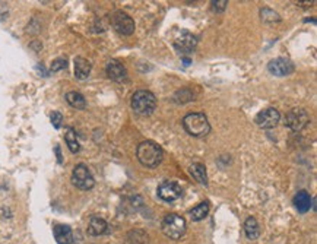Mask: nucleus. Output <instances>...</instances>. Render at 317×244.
<instances>
[{
	"label": "nucleus",
	"instance_id": "1",
	"mask_svg": "<svg viewBox=\"0 0 317 244\" xmlns=\"http://www.w3.org/2000/svg\"><path fill=\"white\" fill-rule=\"evenodd\" d=\"M136 156L139 162L146 168L158 167L164 159V151L163 148L152 141H143L138 145Z\"/></svg>",
	"mask_w": 317,
	"mask_h": 244
},
{
	"label": "nucleus",
	"instance_id": "2",
	"mask_svg": "<svg viewBox=\"0 0 317 244\" xmlns=\"http://www.w3.org/2000/svg\"><path fill=\"white\" fill-rule=\"evenodd\" d=\"M183 128L193 138H203L211 132L208 117L202 113H190L183 118Z\"/></svg>",
	"mask_w": 317,
	"mask_h": 244
},
{
	"label": "nucleus",
	"instance_id": "3",
	"mask_svg": "<svg viewBox=\"0 0 317 244\" xmlns=\"http://www.w3.org/2000/svg\"><path fill=\"white\" fill-rule=\"evenodd\" d=\"M132 108L139 116H149L156 108V98L151 91H136L132 97Z\"/></svg>",
	"mask_w": 317,
	"mask_h": 244
},
{
	"label": "nucleus",
	"instance_id": "4",
	"mask_svg": "<svg viewBox=\"0 0 317 244\" xmlns=\"http://www.w3.org/2000/svg\"><path fill=\"white\" fill-rule=\"evenodd\" d=\"M163 232L165 237L171 238V240H180L184 234H186V219L176 214H168L163 221Z\"/></svg>",
	"mask_w": 317,
	"mask_h": 244
},
{
	"label": "nucleus",
	"instance_id": "5",
	"mask_svg": "<svg viewBox=\"0 0 317 244\" xmlns=\"http://www.w3.org/2000/svg\"><path fill=\"white\" fill-rule=\"evenodd\" d=\"M72 183L81 190H91L95 186V180L85 164H77L73 174H72Z\"/></svg>",
	"mask_w": 317,
	"mask_h": 244
},
{
	"label": "nucleus",
	"instance_id": "6",
	"mask_svg": "<svg viewBox=\"0 0 317 244\" xmlns=\"http://www.w3.org/2000/svg\"><path fill=\"white\" fill-rule=\"evenodd\" d=\"M111 25L122 35H132L135 32V21L123 11H115L111 15Z\"/></svg>",
	"mask_w": 317,
	"mask_h": 244
},
{
	"label": "nucleus",
	"instance_id": "7",
	"mask_svg": "<svg viewBox=\"0 0 317 244\" xmlns=\"http://www.w3.org/2000/svg\"><path fill=\"white\" fill-rule=\"evenodd\" d=\"M308 121H310V117L303 108H292L285 116V126H288L292 132H298L304 129Z\"/></svg>",
	"mask_w": 317,
	"mask_h": 244
},
{
	"label": "nucleus",
	"instance_id": "8",
	"mask_svg": "<svg viewBox=\"0 0 317 244\" xmlns=\"http://www.w3.org/2000/svg\"><path fill=\"white\" fill-rule=\"evenodd\" d=\"M183 196V189L176 181H164L158 186V197L164 202H176Z\"/></svg>",
	"mask_w": 317,
	"mask_h": 244
},
{
	"label": "nucleus",
	"instance_id": "9",
	"mask_svg": "<svg viewBox=\"0 0 317 244\" xmlns=\"http://www.w3.org/2000/svg\"><path fill=\"white\" fill-rule=\"evenodd\" d=\"M279 118H281V114H279V111L276 108H266V110H262L256 116L254 121H256V125L259 128L272 129L278 125Z\"/></svg>",
	"mask_w": 317,
	"mask_h": 244
},
{
	"label": "nucleus",
	"instance_id": "10",
	"mask_svg": "<svg viewBox=\"0 0 317 244\" xmlns=\"http://www.w3.org/2000/svg\"><path fill=\"white\" fill-rule=\"evenodd\" d=\"M197 46V39L196 37L190 34V32H183L176 41H174V49L177 50L180 54L186 56V54H191L196 50Z\"/></svg>",
	"mask_w": 317,
	"mask_h": 244
},
{
	"label": "nucleus",
	"instance_id": "11",
	"mask_svg": "<svg viewBox=\"0 0 317 244\" xmlns=\"http://www.w3.org/2000/svg\"><path fill=\"white\" fill-rule=\"evenodd\" d=\"M267 70L275 75V76H287L292 73L294 70V64L288 60V59H284V57H278L275 60H272L270 63L267 64Z\"/></svg>",
	"mask_w": 317,
	"mask_h": 244
},
{
	"label": "nucleus",
	"instance_id": "12",
	"mask_svg": "<svg viewBox=\"0 0 317 244\" xmlns=\"http://www.w3.org/2000/svg\"><path fill=\"white\" fill-rule=\"evenodd\" d=\"M105 72H107L108 77L114 82H123L127 77L126 67L117 60H110L105 66Z\"/></svg>",
	"mask_w": 317,
	"mask_h": 244
},
{
	"label": "nucleus",
	"instance_id": "13",
	"mask_svg": "<svg viewBox=\"0 0 317 244\" xmlns=\"http://www.w3.org/2000/svg\"><path fill=\"white\" fill-rule=\"evenodd\" d=\"M54 238L57 244H72L73 243V231L69 225H63V224H57L54 228Z\"/></svg>",
	"mask_w": 317,
	"mask_h": 244
},
{
	"label": "nucleus",
	"instance_id": "14",
	"mask_svg": "<svg viewBox=\"0 0 317 244\" xmlns=\"http://www.w3.org/2000/svg\"><path fill=\"white\" fill-rule=\"evenodd\" d=\"M292 202H294V206H295V209L298 212L305 214L311 208V196L308 194V192H305V190H300V192L294 196V200Z\"/></svg>",
	"mask_w": 317,
	"mask_h": 244
},
{
	"label": "nucleus",
	"instance_id": "15",
	"mask_svg": "<svg viewBox=\"0 0 317 244\" xmlns=\"http://www.w3.org/2000/svg\"><path fill=\"white\" fill-rule=\"evenodd\" d=\"M108 231V224L100 217H92L89 221L88 234L89 235H102Z\"/></svg>",
	"mask_w": 317,
	"mask_h": 244
},
{
	"label": "nucleus",
	"instance_id": "16",
	"mask_svg": "<svg viewBox=\"0 0 317 244\" xmlns=\"http://www.w3.org/2000/svg\"><path fill=\"white\" fill-rule=\"evenodd\" d=\"M91 73V63L89 60L84 59V57H76L75 59V76L79 80L87 79Z\"/></svg>",
	"mask_w": 317,
	"mask_h": 244
},
{
	"label": "nucleus",
	"instance_id": "17",
	"mask_svg": "<svg viewBox=\"0 0 317 244\" xmlns=\"http://www.w3.org/2000/svg\"><path fill=\"white\" fill-rule=\"evenodd\" d=\"M66 101L70 107L76 108V110H85L87 108V100L84 98V95L76 91H70L66 94Z\"/></svg>",
	"mask_w": 317,
	"mask_h": 244
},
{
	"label": "nucleus",
	"instance_id": "18",
	"mask_svg": "<svg viewBox=\"0 0 317 244\" xmlns=\"http://www.w3.org/2000/svg\"><path fill=\"white\" fill-rule=\"evenodd\" d=\"M244 232H246V235H247L249 240H257V238H259V235H260V228H259L257 221H256L253 217L246 219V222H244Z\"/></svg>",
	"mask_w": 317,
	"mask_h": 244
},
{
	"label": "nucleus",
	"instance_id": "19",
	"mask_svg": "<svg viewBox=\"0 0 317 244\" xmlns=\"http://www.w3.org/2000/svg\"><path fill=\"white\" fill-rule=\"evenodd\" d=\"M190 173L197 183H201L203 186H208V174H206V168L203 164L194 162L190 167Z\"/></svg>",
	"mask_w": 317,
	"mask_h": 244
},
{
	"label": "nucleus",
	"instance_id": "20",
	"mask_svg": "<svg viewBox=\"0 0 317 244\" xmlns=\"http://www.w3.org/2000/svg\"><path fill=\"white\" fill-rule=\"evenodd\" d=\"M64 141L67 143L70 152L76 154V152L81 151V145H79V142H77L76 132H75L73 129H67V130H66V133H64Z\"/></svg>",
	"mask_w": 317,
	"mask_h": 244
},
{
	"label": "nucleus",
	"instance_id": "21",
	"mask_svg": "<svg viewBox=\"0 0 317 244\" xmlns=\"http://www.w3.org/2000/svg\"><path fill=\"white\" fill-rule=\"evenodd\" d=\"M209 214V204L208 202H202L197 206H194L190 211L191 221H202L208 217Z\"/></svg>",
	"mask_w": 317,
	"mask_h": 244
},
{
	"label": "nucleus",
	"instance_id": "22",
	"mask_svg": "<svg viewBox=\"0 0 317 244\" xmlns=\"http://www.w3.org/2000/svg\"><path fill=\"white\" fill-rule=\"evenodd\" d=\"M129 241L130 244H148V234H145L143 231H132L129 234Z\"/></svg>",
	"mask_w": 317,
	"mask_h": 244
},
{
	"label": "nucleus",
	"instance_id": "23",
	"mask_svg": "<svg viewBox=\"0 0 317 244\" xmlns=\"http://www.w3.org/2000/svg\"><path fill=\"white\" fill-rule=\"evenodd\" d=\"M67 67V60L66 59H56L53 64H51V72H59L62 69Z\"/></svg>",
	"mask_w": 317,
	"mask_h": 244
},
{
	"label": "nucleus",
	"instance_id": "24",
	"mask_svg": "<svg viewBox=\"0 0 317 244\" xmlns=\"http://www.w3.org/2000/svg\"><path fill=\"white\" fill-rule=\"evenodd\" d=\"M50 118H51V123H53V126L56 129H60L62 126V121H63V116L59 113V111H53L50 114Z\"/></svg>",
	"mask_w": 317,
	"mask_h": 244
},
{
	"label": "nucleus",
	"instance_id": "25",
	"mask_svg": "<svg viewBox=\"0 0 317 244\" xmlns=\"http://www.w3.org/2000/svg\"><path fill=\"white\" fill-rule=\"evenodd\" d=\"M214 5V9H218V11H224L225 9V6H227V2L225 0H222V2H214L212 3Z\"/></svg>",
	"mask_w": 317,
	"mask_h": 244
},
{
	"label": "nucleus",
	"instance_id": "26",
	"mask_svg": "<svg viewBox=\"0 0 317 244\" xmlns=\"http://www.w3.org/2000/svg\"><path fill=\"white\" fill-rule=\"evenodd\" d=\"M56 154H57V161L62 162V152H60V148L59 146H56Z\"/></svg>",
	"mask_w": 317,
	"mask_h": 244
}]
</instances>
